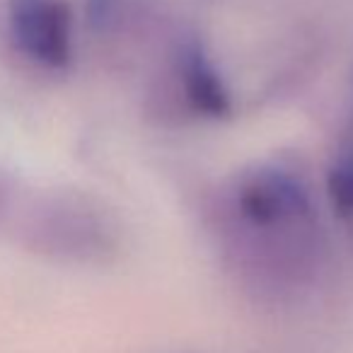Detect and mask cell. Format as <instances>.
Here are the masks:
<instances>
[{"label":"cell","instance_id":"1","mask_svg":"<svg viewBox=\"0 0 353 353\" xmlns=\"http://www.w3.org/2000/svg\"><path fill=\"white\" fill-rule=\"evenodd\" d=\"M240 252L252 271L279 283H300L319 259V228L303 176L283 165H256L230 196Z\"/></svg>","mask_w":353,"mask_h":353},{"label":"cell","instance_id":"2","mask_svg":"<svg viewBox=\"0 0 353 353\" xmlns=\"http://www.w3.org/2000/svg\"><path fill=\"white\" fill-rule=\"evenodd\" d=\"M30 242L41 252L70 259L107 254L114 245L107 218L78 196H54L37 203L25 223Z\"/></svg>","mask_w":353,"mask_h":353},{"label":"cell","instance_id":"3","mask_svg":"<svg viewBox=\"0 0 353 353\" xmlns=\"http://www.w3.org/2000/svg\"><path fill=\"white\" fill-rule=\"evenodd\" d=\"M3 27L15 54L44 70H63L73 59L68 0H6Z\"/></svg>","mask_w":353,"mask_h":353},{"label":"cell","instance_id":"4","mask_svg":"<svg viewBox=\"0 0 353 353\" xmlns=\"http://www.w3.org/2000/svg\"><path fill=\"white\" fill-rule=\"evenodd\" d=\"M176 75L184 88L187 102L199 114L221 119L230 114L232 102L225 83L218 75L211 56L206 54L203 44L196 37H187L176 46Z\"/></svg>","mask_w":353,"mask_h":353},{"label":"cell","instance_id":"5","mask_svg":"<svg viewBox=\"0 0 353 353\" xmlns=\"http://www.w3.org/2000/svg\"><path fill=\"white\" fill-rule=\"evenodd\" d=\"M329 201L343 221H353V145L336 152L327 176Z\"/></svg>","mask_w":353,"mask_h":353},{"label":"cell","instance_id":"6","mask_svg":"<svg viewBox=\"0 0 353 353\" xmlns=\"http://www.w3.org/2000/svg\"><path fill=\"white\" fill-rule=\"evenodd\" d=\"M10 203H12V184L6 174H0V221L10 213Z\"/></svg>","mask_w":353,"mask_h":353}]
</instances>
